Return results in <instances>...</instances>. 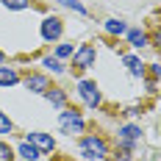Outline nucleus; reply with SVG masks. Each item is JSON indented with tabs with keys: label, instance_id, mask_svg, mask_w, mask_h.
<instances>
[{
	"label": "nucleus",
	"instance_id": "obj_12",
	"mask_svg": "<svg viewBox=\"0 0 161 161\" xmlns=\"http://www.w3.org/2000/svg\"><path fill=\"white\" fill-rule=\"evenodd\" d=\"M45 95H47V100L53 103V106H64V100H67L61 89H45Z\"/></svg>",
	"mask_w": 161,
	"mask_h": 161
},
{
	"label": "nucleus",
	"instance_id": "obj_6",
	"mask_svg": "<svg viewBox=\"0 0 161 161\" xmlns=\"http://www.w3.org/2000/svg\"><path fill=\"white\" fill-rule=\"evenodd\" d=\"M28 142H31V145L36 147L39 153H50V150L56 147V142H53V136H47V133H39V130L28 136Z\"/></svg>",
	"mask_w": 161,
	"mask_h": 161
},
{
	"label": "nucleus",
	"instance_id": "obj_21",
	"mask_svg": "<svg viewBox=\"0 0 161 161\" xmlns=\"http://www.w3.org/2000/svg\"><path fill=\"white\" fill-rule=\"evenodd\" d=\"M3 61H6V56H3V50H0V64H3Z\"/></svg>",
	"mask_w": 161,
	"mask_h": 161
},
{
	"label": "nucleus",
	"instance_id": "obj_4",
	"mask_svg": "<svg viewBox=\"0 0 161 161\" xmlns=\"http://www.w3.org/2000/svg\"><path fill=\"white\" fill-rule=\"evenodd\" d=\"M78 95L83 97V103L92 106V108L100 103V92H97V86L92 83V80H80V83H78Z\"/></svg>",
	"mask_w": 161,
	"mask_h": 161
},
{
	"label": "nucleus",
	"instance_id": "obj_19",
	"mask_svg": "<svg viewBox=\"0 0 161 161\" xmlns=\"http://www.w3.org/2000/svg\"><path fill=\"white\" fill-rule=\"evenodd\" d=\"M56 56H58V58H67V56H72V45H58Z\"/></svg>",
	"mask_w": 161,
	"mask_h": 161
},
{
	"label": "nucleus",
	"instance_id": "obj_9",
	"mask_svg": "<svg viewBox=\"0 0 161 161\" xmlns=\"http://www.w3.org/2000/svg\"><path fill=\"white\" fill-rule=\"evenodd\" d=\"M25 86H28L31 92H39V95H42V92L47 89V78H45V75H28V78H25Z\"/></svg>",
	"mask_w": 161,
	"mask_h": 161
},
{
	"label": "nucleus",
	"instance_id": "obj_20",
	"mask_svg": "<svg viewBox=\"0 0 161 161\" xmlns=\"http://www.w3.org/2000/svg\"><path fill=\"white\" fill-rule=\"evenodd\" d=\"M14 156H11V150H8V145H3L0 142V161H11Z\"/></svg>",
	"mask_w": 161,
	"mask_h": 161
},
{
	"label": "nucleus",
	"instance_id": "obj_13",
	"mask_svg": "<svg viewBox=\"0 0 161 161\" xmlns=\"http://www.w3.org/2000/svg\"><path fill=\"white\" fill-rule=\"evenodd\" d=\"M106 31L114 33V36H119V33H125V22L122 19H108L106 22Z\"/></svg>",
	"mask_w": 161,
	"mask_h": 161
},
{
	"label": "nucleus",
	"instance_id": "obj_14",
	"mask_svg": "<svg viewBox=\"0 0 161 161\" xmlns=\"http://www.w3.org/2000/svg\"><path fill=\"white\" fill-rule=\"evenodd\" d=\"M128 39H130V45H133V47H145V45H147V36H145L142 31H130Z\"/></svg>",
	"mask_w": 161,
	"mask_h": 161
},
{
	"label": "nucleus",
	"instance_id": "obj_5",
	"mask_svg": "<svg viewBox=\"0 0 161 161\" xmlns=\"http://www.w3.org/2000/svg\"><path fill=\"white\" fill-rule=\"evenodd\" d=\"M42 36H45L47 42L58 39V36H61V19H58V17H47V19L42 22Z\"/></svg>",
	"mask_w": 161,
	"mask_h": 161
},
{
	"label": "nucleus",
	"instance_id": "obj_8",
	"mask_svg": "<svg viewBox=\"0 0 161 161\" xmlns=\"http://www.w3.org/2000/svg\"><path fill=\"white\" fill-rule=\"evenodd\" d=\"M17 80H19V75H17L14 67H3L0 64V86H14Z\"/></svg>",
	"mask_w": 161,
	"mask_h": 161
},
{
	"label": "nucleus",
	"instance_id": "obj_15",
	"mask_svg": "<svg viewBox=\"0 0 161 161\" xmlns=\"http://www.w3.org/2000/svg\"><path fill=\"white\" fill-rule=\"evenodd\" d=\"M45 67H50L53 72H61V69H64V67H61V61H58V58H53V56H47V58H45Z\"/></svg>",
	"mask_w": 161,
	"mask_h": 161
},
{
	"label": "nucleus",
	"instance_id": "obj_18",
	"mask_svg": "<svg viewBox=\"0 0 161 161\" xmlns=\"http://www.w3.org/2000/svg\"><path fill=\"white\" fill-rule=\"evenodd\" d=\"M3 6H8V8H28V0H3Z\"/></svg>",
	"mask_w": 161,
	"mask_h": 161
},
{
	"label": "nucleus",
	"instance_id": "obj_2",
	"mask_svg": "<svg viewBox=\"0 0 161 161\" xmlns=\"http://www.w3.org/2000/svg\"><path fill=\"white\" fill-rule=\"evenodd\" d=\"M58 128H61V133H80L83 130V117L78 111H61Z\"/></svg>",
	"mask_w": 161,
	"mask_h": 161
},
{
	"label": "nucleus",
	"instance_id": "obj_7",
	"mask_svg": "<svg viewBox=\"0 0 161 161\" xmlns=\"http://www.w3.org/2000/svg\"><path fill=\"white\" fill-rule=\"evenodd\" d=\"M139 136H142V130L136 128V125H125V128H119V142H122L125 147H128L130 142H136Z\"/></svg>",
	"mask_w": 161,
	"mask_h": 161
},
{
	"label": "nucleus",
	"instance_id": "obj_17",
	"mask_svg": "<svg viewBox=\"0 0 161 161\" xmlns=\"http://www.w3.org/2000/svg\"><path fill=\"white\" fill-rule=\"evenodd\" d=\"M58 3H61V6H67V8H75L78 14H83V11H86V8L78 3V0H58Z\"/></svg>",
	"mask_w": 161,
	"mask_h": 161
},
{
	"label": "nucleus",
	"instance_id": "obj_10",
	"mask_svg": "<svg viewBox=\"0 0 161 161\" xmlns=\"http://www.w3.org/2000/svg\"><path fill=\"white\" fill-rule=\"evenodd\" d=\"M19 156L28 158V161H33V158H39V150H36L31 142H22V145H19Z\"/></svg>",
	"mask_w": 161,
	"mask_h": 161
},
{
	"label": "nucleus",
	"instance_id": "obj_16",
	"mask_svg": "<svg viewBox=\"0 0 161 161\" xmlns=\"http://www.w3.org/2000/svg\"><path fill=\"white\" fill-rule=\"evenodd\" d=\"M0 133H11V119L0 111Z\"/></svg>",
	"mask_w": 161,
	"mask_h": 161
},
{
	"label": "nucleus",
	"instance_id": "obj_11",
	"mask_svg": "<svg viewBox=\"0 0 161 161\" xmlns=\"http://www.w3.org/2000/svg\"><path fill=\"white\" fill-rule=\"evenodd\" d=\"M125 64H128L130 75H136V78H139V75H145V67H142V61H139V58H133V56H128V58H125Z\"/></svg>",
	"mask_w": 161,
	"mask_h": 161
},
{
	"label": "nucleus",
	"instance_id": "obj_1",
	"mask_svg": "<svg viewBox=\"0 0 161 161\" xmlns=\"http://www.w3.org/2000/svg\"><path fill=\"white\" fill-rule=\"evenodd\" d=\"M106 153H108V147L103 139H97V136H83L80 139V156L83 158H106Z\"/></svg>",
	"mask_w": 161,
	"mask_h": 161
},
{
	"label": "nucleus",
	"instance_id": "obj_3",
	"mask_svg": "<svg viewBox=\"0 0 161 161\" xmlns=\"http://www.w3.org/2000/svg\"><path fill=\"white\" fill-rule=\"evenodd\" d=\"M92 64H95V47L92 45H80V50L72 56V67L75 69H86Z\"/></svg>",
	"mask_w": 161,
	"mask_h": 161
}]
</instances>
